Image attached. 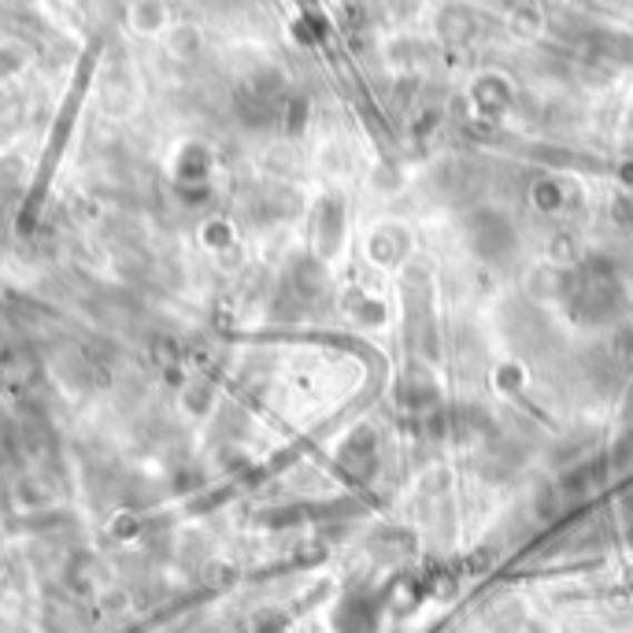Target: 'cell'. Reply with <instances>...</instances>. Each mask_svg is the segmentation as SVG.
Returning <instances> with one entry per match:
<instances>
[{
  "instance_id": "obj_1",
  "label": "cell",
  "mask_w": 633,
  "mask_h": 633,
  "mask_svg": "<svg viewBox=\"0 0 633 633\" xmlns=\"http://www.w3.org/2000/svg\"><path fill=\"white\" fill-rule=\"evenodd\" d=\"M471 241L474 248L493 259V264H501V259L515 248V234H512V222L504 219V215H474L471 219Z\"/></svg>"
}]
</instances>
